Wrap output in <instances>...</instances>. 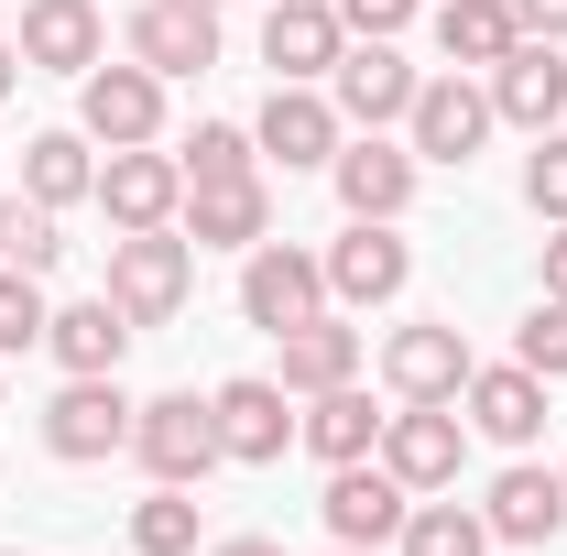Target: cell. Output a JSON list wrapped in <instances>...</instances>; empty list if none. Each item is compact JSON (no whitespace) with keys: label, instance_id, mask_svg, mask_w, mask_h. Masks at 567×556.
I'll use <instances>...</instances> for the list:
<instances>
[{"label":"cell","instance_id":"1","mask_svg":"<svg viewBox=\"0 0 567 556\" xmlns=\"http://www.w3.org/2000/svg\"><path fill=\"white\" fill-rule=\"evenodd\" d=\"M186 295H197V240L186 229H121L110 240V306L132 328H164Z\"/></svg>","mask_w":567,"mask_h":556},{"label":"cell","instance_id":"2","mask_svg":"<svg viewBox=\"0 0 567 556\" xmlns=\"http://www.w3.org/2000/svg\"><path fill=\"white\" fill-rule=\"evenodd\" d=\"M132 393H121V371H66V393L44 404V447L66 459V470H87V459H110V447H132Z\"/></svg>","mask_w":567,"mask_h":556},{"label":"cell","instance_id":"3","mask_svg":"<svg viewBox=\"0 0 567 556\" xmlns=\"http://www.w3.org/2000/svg\"><path fill=\"white\" fill-rule=\"evenodd\" d=\"M317 306H328V262L295 251V240H251V262H240V317L284 339V328H306Z\"/></svg>","mask_w":567,"mask_h":556},{"label":"cell","instance_id":"4","mask_svg":"<svg viewBox=\"0 0 567 556\" xmlns=\"http://www.w3.org/2000/svg\"><path fill=\"white\" fill-rule=\"evenodd\" d=\"M132 459L153 470V481H175V491L208 481V470H218V415L197 404V393H164V404L132 415Z\"/></svg>","mask_w":567,"mask_h":556},{"label":"cell","instance_id":"5","mask_svg":"<svg viewBox=\"0 0 567 556\" xmlns=\"http://www.w3.org/2000/svg\"><path fill=\"white\" fill-rule=\"evenodd\" d=\"M76 121H87V142H110V153H132V142L164 132V76L142 66H87L76 76Z\"/></svg>","mask_w":567,"mask_h":556},{"label":"cell","instance_id":"6","mask_svg":"<svg viewBox=\"0 0 567 556\" xmlns=\"http://www.w3.org/2000/svg\"><path fill=\"white\" fill-rule=\"evenodd\" d=\"M404 132H415V164H470L481 142H492V87H470V76H425L415 110H404Z\"/></svg>","mask_w":567,"mask_h":556},{"label":"cell","instance_id":"7","mask_svg":"<svg viewBox=\"0 0 567 556\" xmlns=\"http://www.w3.org/2000/svg\"><path fill=\"white\" fill-rule=\"evenodd\" d=\"M425 76L393 55V44H371V33H350V55L328 66V99H339V121H360V132H382V121H404L415 110Z\"/></svg>","mask_w":567,"mask_h":556},{"label":"cell","instance_id":"8","mask_svg":"<svg viewBox=\"0 0 567 556\" xmlns=\"http://www.w3.org/2000/svg\"><path fill=\"white\" fill-rule=\"evenodd\" d=\"M339 55H350V22H339L328 0H274V11H262V66H274L284 87H317Z\"/></svg>","mask_w":567,"mask_h":556},{"label":"cell","instance_id":"9","mask_svg":"<svg viewBox=\"0 0 567 556\" xmlns=\"http://www.w3.org/2000/svg\"><path fill=\"white\" fill-rule=\"evenodd\" d=\"M99 208H110V229H175V208H186V164L175 153H110L99 164Z\"/></svg>","mask_w":567,"mask_h":556},{"label":"cell","instance_id":"10","mask_svg":"<svg viewBox=\"0 0 567 556\" xmlns=\"http://www.w3.org/2000/svg\"><path fill=\"white\" fill-rule=\"evenodd\" d=\"M317 513H328L339 546H393L415 502H404V481H393L382 459H350V470H328V502H317Z\"/></svg>","mask_w":567,"mask_h":556},{"label":"cell","instance_id":"11","mask_svg":"<svg viewBox=\"0 0 567 556\" xmlns=\"http://www.w3.org/2000/svg\"><path fill=\"white\" fill-rule=\"evenodd\" d=\"M175 229H186L197 251H251V240L274 229V186H262V175H208V186H186Z\"/></svg>","mask_w":567,"mask_h":556},{"label":"cell","instance_id":"12","mask_svg":"<svg viewBox=\"0 0 567 556\" xmlns=\"http://www.w3.org/2000/svg\"><path fill=\"white\" fill-rule=\"evenodd\" d=\"M208 415H218V459H240V470H274L284 447H295V415H284V382H218L208 393Z\"/></svg>","mask_w":567,"mask_h":556},{"label":"cell","instance_id":"13","mask_svg":"<svg viewBox=\"0 0 567 556\" xmlns=\"http://www.w3.org/2000/svg\"><path fill=\"white\" fill-rule=\"evenodd\" d=\"M458 447H470V436H458L447 404H404V415H382V447H371V459H382L404 491H447L458 481Z\"/></svg>","mask_w":567,"mask_h":556},{"label":"cell","instance_id":"14","mask_svg":"<svg viewBox=\"0 0 567 556\" xmlns=\"http://www.w3.org/2000/svg\"><path fill=\"white\" fill-rule=\"evenodd\" d=\"M339 208L350 218H404L415 208V142H382V132H360V142H339Z\"/></svg>","mask_w":567,"mask_h":556},{"label":"cell","instance_id":"15","mask_svg":"<svg viewBox=\"0 0 567 556\" xmlns=\"http://www.w3.org/2000/svg\"><path fill=\"white\" fill-rule=\"evenodd\" d=\"M415 284V251L393 240V218H350V240L328 251V295L339 306H393Z\"/></svg>","mask_w":567,"mask_h":556},{"label":"cell","instance_id":"16","mask_svg":"<svg viewBox=\"0 0 567 556\" xmlns=\"http://www.w3.org/2000/svg\"><path fill=\"white\" fill-rule=\"evenodd\" d=\"M492 121H524V132H557L567 121V55L546 44V33H524V44L492 66Z\"/></svg>","mask_w":567,"mask_h":556},{"label":"cell","instance_id":"17","mask_svg":"<svg viewBox=\"0 0 567 556\" xmlns=\"http://www.w3.org/2000/svg\"><path fill=\"white\" fill-rule=\"evenodd\" d=\"M110 55V22H99V0H22V66L44 76H87Z\"/></svg>","mask_w":567,"mask_h":556},{"label":"cell","instance_id":"18","mask_svg":"<svg viewBox=\"0 0 567 556\" xmlns=\"http://www.w3.org/2000/svg\"><path fill=\"white\" fill-rule=\"evenodd\" d=\"M382 382H393L404 404H458V382H470V339H458V328H393Z\"/></svg>","mask_w":567,"mask_h":556},{"label":"cell","instance_id":"19","mask_svg":"<svg viewBox=\"0 0 567 556\" xmlns=\"http://www.w3.org/2000/svg\"><path fill=\"white\" fill-rule=\"evenodd\" d=\"M132 55H142L153 76H208V66H218V11L142 0V11H132Z\"/></svg>","mask_w":567,"mask_h":556},{"label":"cell","instance_id":"20","mask_svg":"<svg viewBox=\"0 0 567 556\" xmlns=\"http://www.w3.org/2000/svg\"><path fill=\"white\" fill-rule=\"evenodd\" d=\"M262 153H274L284 175H295V164H339V99H317V87H284L274 76V99H262Z\"/></svg>","mask_w":567,"mask_h":556},{"label":"cell","instance_id":"21","mask_svg":"<svg viewBox=\"0 0 567 556\" xmlns=\"http://www.w3.org/2000/svg\"><path fill=\"white\" fill-rule=\"evenodd\" d=\"M458 404H470V425H481L492 447H535V436H546V382H535L524 360H513V371H470Z\"/></svg>","mask_w":567,"mask_h":556},{"label":"cell","instance_id":"22","mask_svg":"<svg viewBox=\"0 0 567 556\" xmlns=\"http://www.w3.org/2000/svg\"><path fill=\"white\" fill-rule=\"evenodd\" d=\"M481 524H492L502 546H557L567 535V470H502Z\"/></svg>","mask_w":567,"mask_h":556},{"label":"cell","instance_id":"23","mask_svg":"<svg viewBox=\"0 0 567 556\" xmlns=\"http://www.w3.org/2000/svg\"><path fill=\"white\" fill-rule=\"evenodd\" d=\"M295 436H306L328 470H350V459H371V447H382V415H371V393H360V382H328V393H306Z\"/></svg>","mask_w":567,"mask_h":556},{"label":"cell","instance_id":"24","mask_svg":"<svg viewBox=\"0 0 567 556\" xmlns=\"http://www.w3.org/2000/svg\"><path fill=\"white\" fill-rule=\"evenodd\" d=\"M524 44V22H513V0H436V55L470 76V66H502Z\"/></svg>","mask_w":567,"mask_h":556},{"label":"cell","instance_id":"25","mask_svg":"<svg viewBox=\"0 0 567 556\" xmlns=\"http://www.w3.org/2000/svg\"><path fill=\"white\" fill-rule=\"evenodd\" d=\"M360 371V328H339L328 306L306 317V328H284V393H328V382H350Z\"/></svg>","mask_w":567,"mask_h":556},{"label":"cell","instance_id":"26","mask_svg":"<svg viewBox=\"0 0 567 556\" xmlns=\"http://www.w3.org/2000/svg\"><path fill=\"white\" fill-rule=\"evenodd\" d=\"M44 349H55L66 371H121V349H132V317H121L110 295H87V306H55Z\"/></svg>","mask_w":567,"mask_h":556},{"label":"cell","instance_id":"27","mask_svg":"<svg viewBox=\"0 0 567 556\" xmlns=\"http://www.w3.org/2000/svg\"><path fill=\"white\" fill-rule=\"evenodd\" d=\"M22 197H33V208H76V197H99L87 142H76V132H33V142H22Z\"/></svg>","mask_w":567,"mask_h":556},{"label":"cell","instance_id":"28","mask_svg":"<svg viewBox=\"0 0 567 556\" xmlns=\"http://www.w3.org/2000/svg\"><path fill=\"white\" fill-rule=\"evenodd\" d=\"M393 546H404V556H492V524H481L470 502H415Z\"/></svg>","mask_w":567,"mask_h":556},{"label":"cell","instance_id":"29","mask_svg":"<svg viewBox=\"0 0 567 556\" xmlns=\"http://www.w3.org/2000/svg\"><path fill=\"white\" fill-rule=\"evenodd\" d=\"M0 262H11V274H55V262H66L55 208H33V197H0Z\"/></svg>","mask_w":567,"mask_h":556},{"label":"cell","instance_id":"30","mask_svg":"<svg viewBox=\"0 0 567 556\" xmlns=\"http://www.w3.org/2000/svg\"><path fill=\"white\" fill-rule=\"evenodd\" d=\"M132 556H197V502L175 481H153V502L132 513Z\"/></svg>","mask_w":567,"mask_h":556},{"label":"cell","instance_id":"31","mask_svg":"<svg viewBox=\"0 0 567 556\" xmlns=\"http://www.w3.org/2000/svg\"><path fill=\"white\" fill-rule=\"evenodd\" d=\"M44 328H55L44 274H11V262H0V360H11V349H44Z\"/></svg>","mask_w":567,"mask_h":556},{"label":"cell","instance_id":"32","mask_svg":"<svg viewBox=\"0 0 567 556\" xmlns=\"http://www.w3.org/2000/svg\"><path fill=\"white\" fill-rule=\"evenodd\" d=\"M513 360H524L535 382H567V295H546V306L524 317V339H513Z\"/></svg>","mask_w":567,"mask_h":556},{"label":"cell","instance_id":"33","mask_svg":"<svg viewBox=\"0 0 567 556\" xmlns=\"http://www.w3.org/2000/svg\"><path fill=\"white\" fill-rule=\"evenodd\" d=\"M524 208L567 229V132H535V153H524Z\"/></svg>","mask_w":567,"mask_h":556},{"label":"cell","instance_id":"34","mask_svg":"<svg viewBox=\"0 0 567 556\" xmlns=\"http://www.w3.org/2000/svg\"><path fill=\"white\" fill-rule=\"evenodd\" d=\"M175 164H186V186H208V175H251V132H229V121H197V142H186Z\"/></svg>","mask_w":567,"mask_h":556},{"label":"cell","instance_id":"35","mask_svg":"<svg viewBox=\"0 0 567 556\" xmlns=\"http://www.w3.org/2000/svg\"><path fill=\"white\" fill-rule=\"evenodd\" d=\"M328 11H339L350 33H371V44H393V33L415 22V0H328Z\"/></svg>","mask_w":567,"mask_h":556},{"label":"cell","instance_id":"36","mask_svg":"<svg viewBox=\"0 0 567 556\" xmlns=\"http://www.w3.org/2000/svg\"><path fill=\"white\" fill-rule=\"evenodd\" d=\"M513 22H524V33H546V44H567V0H513Z\"/></svg>","mask_w":567,"mask_h":556},{"label":"cell","instance_id":"37","mask_svg":"<svg viewBox=\"0 0 567 556\" xmlns=\"http://www.w3.org/2000/svg\"><path fill=\"white\" fill-rule=\"evenodd\" d=\"M546 295H567V229L546 240Z\"/></svg>","mask_w":567,"mask_h":556},{"label":"cell","instance_id":"38","mask_svg":"<svg viewBox=\"0 0 567 556\" xmlns=\"http://www.w3.org/2000/svg\"><path fill=\"white\" fill-rule=\"evenodd\" d=\"M208 556H284L274 535H229V546H208Z\"/></svg>","mask_w":567,"mask_h":556},{"label":"cell","instance_id":"39","mask_svg":"<svg viewBox=\"0 0 567 556\" xmlns=\"http://www.w3.org/2000/svg\"><path fill=\"white\" fill-rule=\"evenodd\" d=\"M11 87H22V44H0V99H11Z\"/></svg>","mask_w":567,"mask_h":556},{"label":"cell","instance_id":"40","mask_svg":"<svg viewBox=\"0 0 567 556\" xmlns=\"http://www.w3.org/2000/svg\"><path fill=\"white\" fill-rule=\"evenodd\" d=\"M186 11H229V0H186Z\"/></svg>","mask_w":567,"mask_h":556},{"label":"cell","instance_id":"41","mask_svg":"<svg viewBox=\"0 0 567 556\" xmlns=\"http://www.w3.org/2000/svg\"><path fill=\"white\" fill-rule=\"evenodd\" d=\"M339 556H371V546H339Z\"/></svg>","mask_w":567,"mask_h":556},{"label":"cell","instance_id":"42","mask_svg":"<svg viewBox=\"0 0 567 556\" xmlns=\"http://www.w3.org/2000/svg\"><path fill=\"white\" fill-rule=\"evenodd\" d=\"M0 556H22V546H0Z\"/></svg>","mask_w":567,"mask_h":556}]
</instances>
